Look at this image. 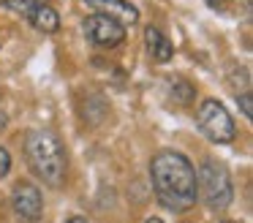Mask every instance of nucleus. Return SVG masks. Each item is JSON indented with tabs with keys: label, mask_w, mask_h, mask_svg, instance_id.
<instances>
[{
	"label": "nucleus",
	"mask_w": 253,
	"mask_h": 223,
	"mask_svg": "<svg viewBox=\"0 0 253 223\" xmlns=\"http://www.w3.org/2000/svg\"><path fill=\"white\" fill-rule=\"evenodd\" d=\"M196 125L215 144H229L237 136V128H234V120H231L229 109L220 101H215V98L202 101V106L196 109Z\"/></svg>",
	"instance_id": "obj_4"
},
{
	"label": "nucleus",
	"mask_w": 253,
	"mask_h": 223,
	"mask_svg": "<svg viewBox=\"0 0 253 223\" xmlns=\"http://www.w3.org/2000/svg\"><path fill=\"white\" fill-rule=\"evenodd\" d=\"M68 223H87V221L82 215H74V218H68Z\"/></svg>",
	"instance_id": "obj_15"
},
{
	"label": "nucleus",
	"mask_w": 253,
	"mask_h": 223,
	"mask_svg": "<svg viewBox=\"0 0 253 223\" xmlns=\"http://www.w3.org/2000/svg\"><path fill=\"white\" fill-rule=\"evenodd\" d=\"M144 41H147V52L153 54L155 60H161V63H169L171 60L174 46H171V41L158 30V27H147V30H144Z\"/></svg>",
	"instance_id": "obj_8"
},
{
	"label": "nucleus",
	"mask_w": 253,
	"mask_h": 223,
	"mask_svg": "<svg viewBox=\"0 0 253 223\" xmlns=\"http://www.w3.org/2000/svg\"><path fill=\"white\" fill-rule=\"evenodd\" d=\"M196 193L204 199L210 210H226L234 199L229 169L218 161H204L196 172Z\"/></svg>",
	"instance_id": "obj_3"
},
{
	"label": "nucleus",
	"mask_w": 253,
	"mask_h": 223,
	"mask_svg": "<svg viewBox=\"0 0 253 223\" xmlns=\"http://www.w3.org/2000/svg\"><path fill=\"white\" fill-rule=\"evenodd\" d=\"M25 158L33 174L49 188H63L68 172V158L60 136L55 131L36 128L25 136Z\"/></svg>",
	"instance_id": "obj_2"
},
{
	"label": "nucleus",
	"mask_w": 253,
	"mask_h": 223,
	"mask_svg": "<svg viewBox=\"0 0 253 223\" xmlns=\"http://www.w3.org/2000/svg\"><path fill=\"white\" fill-rule=\"evenodd\" d=\"M90 8H95V14L112 16L115 22H120L123 27L136 25L139 22V8L131 3V0H84Z\"/></svg>",
	"instance_id": "obj_7"
},
{
	"label": "nucleus",
	"mask_w": 253,
	"mask_h": 223,
	"mask_svg": "<svg viewBox=\"0 0 253 223\" xmlns=\"http://www.w3.org/2000/svg\"><path fill=\"white\" fill-rule=\"evenodd\" d=\"M237 103L242 106V114L245 117H253V103H251V92H242V95H237Z\"/></svg>",
	"instance_id": "obj_13"
},
{
	"label": "nucleus",
	"mask_w": 253,
	"mask_h": 223,
	"mask_svg": "<svg viewBox=\"0 0 253 223\" xmlns=\"http://www.w3.org/2000/svg\"><path fill=\"white\" fill-rule=\"evenodd\" d=\"M6 125H8V117H6V112H3V109H0V131L6 128Z\"/></svg>",
	"instance_id": "obj_14"
},
{
	"label": "nucleus",
	"mask_w": 253,
	"mask_h": 223,
	"mask_svg": "<svg viewBox=\"0 0 253 223\" xmlns=\"http://www.w3.org/2000/svg\"><path fill=\"white\" fill-rule=\"evenodd\" d=\"M144 223H164V221H161V218H147Z\"/></svg>",
	"instance_id": "obj_16"
},
{
	"label": "nucleus",
	"mask_w": 253,
	"mask_h": 223,
	"mask_svg": "<svg viewBox=\"0 0 253 223\" xmlns=\"http://www.w3.org/2000/svg\"><path fill=\"white\" fill-rule=\"evenodd\" d=\"M11 207L17 212L19 221L25 223H39L44 215V199H41V190L33 182H19L11 193Z\"/></svg>",
	"instance_id": "obj_6"
},
{
	"label": "nucleus",
	"mask_w": 253,
	"mask_h": 223,
	"mask_svg": "<svg viewBox=\"0 0 253 223\" xmlns=\"http://www.w3.org/2000/svg\"><path fill=\"white\" fill-rule=\"evenodd\" d=\"M84 33L87 38L101 49H115L126 41V27L120 22H115L112 16H104V14H93L84 19Z\"/></svg>",
	"instance_id": "obj_5"
},
{
	"label": "nucleus",
	"mask_w": 253,
	"mask_h": 223,
	"mask_svg": "<svg viewBox=\"0 0 253 223\" xmlns=\"http://www.w3.org/2000/svg\"><path fill=\"white\" fill-rule=\"evenodd\" d=\"M6 3V8H11L14 14H22V16H28L30 11H33V5L39 3V0H3Z\"/></svg>",
	"instance_id": "obj_10"
},
{
	"label": "nucleus",
	"mask_w": 253,
	"mask_h": 223,
	"mask_svg": "<svg viewBox=\"0 0 253 223\" xmlns=\"http://www.w3.org/2000/svg\"><path fill=\"white\" fill-rule=\"evenodd\" d=\"M8 169H11V155H8L6 147H0V179L8 174Z\"/></svg>",
	"instance_id": "obj_12"
},
{
	"label": "nucleus",
	"mask_w": 253,
	"mask_h": 223,
	"mask_svg": "<svg viewBox=\"0 0 253 223\" xmlns=\"http://www.w3.org/2000/svg\"><path fill=\"white\" fill-rule=\"evenodd\" d=\"M28 19L33 22V27L41 30V33H57V27H60L57 11L52 8V5H46V3H36L33 11L28 14Z\"/></svg>",
	"instance_id": "obj_9"
},
{
	"label": "nucleus",
	"mask_w": 253,
	"mask_h": 223,
	"mask_svg": "<svg viewBox=\"0 0 253 223\" xmlns=\"http://www.w3.org/2000/svg\"><path fill=\"white\" fill-rule=\"evenodd\" d=\"M171 92H174V95L180 98V101H191V98H193V87L188 85V82H174Z\"/></svg>",
	"instance_id": "obj_11"
},
{
	"label": "nucleus",
	"mask_w": 253,
	"mask_h": 223,
	"mask_svg": "<svg viewBox=\"0 0 253 223\" xmlns=\"http://www.w3.org/2000/svg\"><path fill=\"white\" fill-rule=\"evenodd\" d=\"M150 179L158 201L171 212H188L196 204V169L182 152L161 150L150 161Z\"/></svg>",
	"instance_id": "obj_1"
}]
</instances>
